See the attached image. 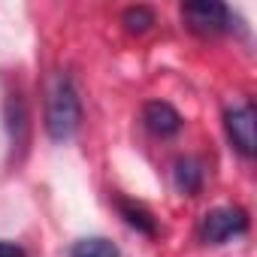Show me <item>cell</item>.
Wrapping results in <instances>:
<instances>
[{
  "mask_svg": "<svg viewBox=\"0 0 257 257\" xmlns=\"http://www.w3.org/2000/svg\"><path fill=\"white\" fill-rule=\"evenodd\" d=\"M79 124H82L79 91L70 76L58 73L49 88V100H46V134L55 143H67L79 131Z\"/></svg>",
  "mask_w": 257,
  "mask_h": 257,
  "instance_id": "6da1fadb",
  "label": "cell"
},
{
  "mask_svg": "<svg viewBox=\"0 0 257 257\" xmlns=\"http://www.w3.org/2000/svg\"><path fill=\"white\" fill-rule=\"evenodd\" d=\"M245 230H248V215L239 206H218V209H209L200 218L197 236L206 245H224L227 239L242 236Z\"/></svg>",
  "mask_w": 257,
  "mask_h": 257,
  "instance_id": "7a4b0ae2",
  "label": "cell"
},
{
  "mask_svg": "<svg viewBox=\"0 0 257 257\" xmlns=\"http://www.w3.org/2000/svg\"><path fill=\"white\" fill-rule=\"evenodd\" d=\"M182 19L200 37H215V34L233 31L230 10L224 4H215V0H194V4H185L182 7Z\"/></svg>",
  "mask_w": 257,
  "mask_h": 257,
  "instance_id": "3957f363",
  "label": "cell"
},
{
  "mask_svg": "<svg viewBox=\"0 0 257 257\" xmlns=\"http://www.w3.org/2000/svg\"><path fill=\"white\" fill-rule=\"evenodd\" d=\"M224 127H227V137L230 143L236 146V152L242 158H254V109L251 103H239V106H230L224 112Z\"/></svg>",
  "mask_w": 257,
  "mask_h": 257,
  "instance_id": "277c9868",
  "label": "cell"
},
{
  "mask_svg": "<svg viewBox=\"0 0 257 257\" xmlns=\"http://www.w3.org/2000/svg\"><path fill=\"white\" fill-rule=\"evenodd\" d=\"M143 121H146V127H149L155 137H173V134L182 131V115H179L170 103H164V100H152V103H146V109H143Z\"/></svg>",
  "mask_w": 257,
  "mask_h": 257,
  "instance_id": "5b68a950",
  "label": "cell"
},
{
  "mask_svg": "<svg viewBox=\"0 0 257 257\" xmlns=\"http://www.w3.org/2000/svg\"><path fill=\"white\" fill-rule=\"evenodd\" d=\"M173 179H176V188L182 194H197L200 185H203V167L194 158H179L176 170H173Z\"/></svg>",
  "mask_w": 257,
  "mask_h": 257,
  "instance_id": "8992f818",
  "label": "cell"
},
{
  "mask_svg": "<svg viewBox=\"0 0 257 257\" xmlns=\"http://www.w3.org/2000/svg\"><path fill=\"white\" fill-rule=\"evenodd\" d=\"M118 212L124 215V221L131 224V227H137L140 233H146V236H155L158 233V224H155V218H152V212L146 209V206H140V203H134V200H118Z\"/></svg>",
  "mask_w": 257,
  "mask_h": 257,
  "instance_id": "52a82bcc",
  "label": "cell"
},
{
  "mask_svg": "<svg viewBox=\"0 0 257 257\" xmlns=\"http://www.w3.org/2000/svg\"><path fill=\"white\" fill-rule=\"evenodd\" d=\"M70 257H121V251L106 236H88L70 248Z\"/></svg>",
  "mask_w": 257,
  "mask_h": 257,
  "instance_id": "ba28073f",
  "label": "cell"
},
{
  "mask_svg": "<svg viewBox=\"0 0 257 257\" xmlns=\"http://www.w3.org/2000/svg\"><path fill=\"white\" fill-rule=\"evenodd\" d=\"M155 25V13L146 10V7H131V10H124V28L131 31V34H143Z\"/></svg>",
  "mask_w": 257,
  "mask_h": 257,
  "instance_id": "9c48e42d",
  "label": "cell"
},
{
  "mask_svg": "<svg viewBox=\"0 0 257 257\" xmlns=\"http://www.w3.org/2000/svg\"><path fill=\"white\" fill-rule=\"evenodd\" d=\"M0 257H28V254H25V248H22V245L0 239Z\"/></svg>",
  "mask_w": 257,
  "mask_h": 257,
  "instance_id": "30bf717a",
  "label": "cell"
}]
</instances>
